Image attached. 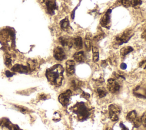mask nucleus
<instances>
[{"label":"nucleus","mask_w":146,"mask_h":130,"mask_svg":"<svg viewBox=\"0 0 146 130\" xmlns=\"http://www.w3.org/2000/svg\"><path fill=\"white\" fill-rule=\"evenodd\" d=\"M44 2L46 5L47 13L50 15L54 14L55 10L58 8L55 0H44Z\"/></svg>","instance_id":"6e6552de"},{"label":"nucleus","mask_w":146,"mask_h":130,"mask_svg":"<svg viewBox=\"0 0 146 130\" xmlns=\"http://www.w3.org/2000/svg\"><path fill=\"white\" fill-rule=\"evenodd\" d=\"M120 107L115 104H112L108 107L109 117L112 121H117L119 119V116L120 113Z\"/></svg>","instance_id":"20e7f679"},{"label":"nucleus","mask_w":146,"mask_h":130,"mask_svg":"<svg viewBox=\"0 0 146 130\" xmlns=\"http://www.w3.org/2000/svg\"><path fill=\"white\" fill-rule=\"evenodd\" d=\"M132 123V124H133V125L135 127H136V128L139 127L140 126V125L141 124V119L137 117Z\"/></svg>","instance_id":"a878e982"},{"label":"nucleus","mask_w":146,"mask_h":130,"mask_svg":"<svg viewBox=\"0 0 146 130\" xmlns=\"http://www.w3.org/2000/svg\"><path fill=\"white\" fill-rule=\"evenodd\" d=\"M19 130H21V129H19Z\"/></svg>","instance_id":"a19ab883"},{"label":"nucleus","mask_w":146,"mask_h":130,"mask_svg":"<svg viewBox=\"0 0 146 130\" xmlns=\"http://www.w3.org/2000/svg\"><path fill=\"white\" fill-rule=\"evenodd\" d=\"M54 57L59 61H62L66 59V55L64 50L60 47H56L54 50Z\"/></svg>","instance_id":"1a4fd4ad"},{"label":"nucleus","mask_w":146,"mask_h":130,"mask_svg":"<svg viewBox=\"0 0 146 130\" xmlns=\"http://www.w3.org/2000/svg\"><path fill=\"white\" fill-rule=\"evenodd\" d=\"M82 96L84 97V98H86V99H88V98H90V95L88 94L87 93L83 92V93L82 94Z\"/></svg>","instance_id":"4c0bfd02"},{"label":"nucleus","mask_w":146,"mask_h":130,"mask_svg":"<svg viewBox=\"0 0 146 130\" xmlns=\"http://www.w3.org/2000/svg\"><path fill=\"white\" fill-rule=\"evenodd\" d=\"M82 86V82L78 79H72L71 81V87L74 90H78Z\"/></svg>","instance_id":"6ab92c4d"},{"label":"nucleus","mask_w":146,"mask_h":130,"mask_svg":"<svg viewBox=\"0 0 146 130\" xmlns=\"http://www.w3.org/2000/svg\"><path fill=\"white\" fill-rule=\"evenodd\" d=\"M142 3V0H131V6L135 9H138Z\"/></svg>","instance_id":"b1692460"},{"label":"nucleus","mask_w":146,"mask_h":130,"mask_svg":"<svg viewBox=\"0 0 146 130\" xmlns=\"http://www.w3.org/2000/svg\"><path fill=\"white\" fill-rule=\"evenodd\" d=\"M103 38H104V34H100L99 35H97L95 36L93 38V40L95 42H98V41H99L100 40L102 39Z\"/></svg>","instance_id":"c756f323"},{"label":"nucleus","mask_w":146,"mask_h":130,"mask_svg":"<svg viewBox=\"0 0 146 130\" xmlns=\"http://www.w3.org/2000/svg\"><path fill=\"white\" fill-rule=\"evenodd\" d=\"M14 74L13 72H11L8 71V70L6 71V72H5V75L7 77H11L14 75Z\"/></svg>","instance_id":"473e14b6"},{"label":"nucleus","mask_w":146,"mask_h":130,"mask_svg":"<svg viewBox=\"0 0 146 130\" xmlns=\"http://www.w3.org/2000/svg\"><path fill=\"white\" fill-rule=\"evenodd\" d=\"M133 50V48L131 46H125L121 48L120 51V56L121 58L125 57L127 55H128L129 53L131 52Z\"/></svg>","instance_id":"a211bd4d"},{"label":"nucleus","mask_w":146,"mask_h":130,"mask_svg":"<svg viewBox=\"0 0 146 130\" xmlns=\"http://www.w3.org/2000/svg\"><path fill=\"white\" fill-rule=\"evenodd\" d=\"M73 58L75 61L76 62H83L85 59V55L83 51H79L74 54Z\"/></svg>","instance_id":"f3484780"},{"label":"nucleus","mask_w":146,"mask_h":130,"mask_svg":"<svg viewBox=\"0 0 146 130\" xmlns=\"http://www.w3.org/2000/svg\"><path fill=\"white\" fill-rule=\"evenodd\" d=\"M75 61L68 60L66 63V70L68 75H72L75 72Z\"/></svg>","instance_id":"f8f14e48"},{"label":"nucleus","mask_w":146,"mask_h":130,"mask_svg":"<svg viewBox=\"0 0 146 130\" xmlns=\"http://www.w3.org/2000/svg\"><path fill=\"white\" fill-rule=\"evenodd\" d=\"M109 62L113 66H115L116 64H117V56H116V55H111L110 58H109Z\"/></svg>","instance_id":"393cba45"},{"label":"nucleus","mask_w":146,"mask_h":130,"mask_svg":"<svg viewBox=\"0 0 146 130\" xmlns=\"http://www.w3.org/2000/svg\"><path fill=\"white\" fill-rule=\"evenodd\" d=\"M137 117V113L135 111H132L131 112H129L127 115V119L130 121V122H132Z\"/></svg>","instance_id":"412c9836"},{"label":"nucleus","mask_w":146,"mask_h":130,"mask_svg":"<svg viewBox=\"0 0 146 130\" xmlns=\"http://www.w3.org/2000/svg\"><path fill=\"white\" fill-rule=\"evenodd\" d=\"M72 46L78 50L82 48L83 47V40L81 37L77 36L72 39Z\"/></svg>","instance_id":"4468645a"},{"label":"nucleus","mask_w":146,"mask_h":130,"mask_svg":"<svg viewBox=\"0 0 146 130\" xmlns=\"http://www.w3.org/2000/svg\"><path fill=\"white\" fill-rule=\"evenodd\" d=\"M139 67L143 68L144 70H145L146 71V60L141 61L139 63Z\"/></svg>","instance_id":"7c9ffc66"},{"label":"nucleus","mask_w":146,"mask_h":130,"mask_svg":"<svg viewBox=\"0 0 146 130\" xmlns=\"http://www.w3.org/2000/svg\"><path fill=\"white\" fill-rule=\"evenodd\" d=\"M5 64L7 67H9L11 64V59L9 55H6L5 56Z\"/></svg>","instance_id":"cd10ccee"},{"label":"nucleus","mask_w":146,"mask_h":130,"mask_svg":"<svg viewBox=\"0 0 146 130\" xmlns=\"http://www.w3.org/2000/svg\"><path fill=\"white\" fill-rule=\"evenodd\" d=\"M27 66L31 71L34 70L36 67V63L34 60H29L27 62Z\"/></svg>","instance_id":"5701e85b"},{"label":"nucleus","mask_w":146,"mask_h":130,"mask_svg":"<svg viewBox=\"0 0 146 130\" xmlns=\"http://www.w3.org/2000/svg\"><path fill=\"white\" fill-rule=\"evenodd\" d=\"M112 10L111 9H108L105 14L102 17L100 21V23L102 26L109 29L111 25V14Z\"/></svg>","instance_id":"0eeeda50"},{"label":"nucleus","mask_w":146,"mask_h":130,"mask_svg":"<svg viewBox=\"0 0 146 130\" xmlns=\"http://www.w3.org/2000/svg\"><path fill=\"white\" fill-rule=\"evenodd\" d=\"M59 41L62 46L67 49L72 46V39L67 36H62L59 38Z\"/></svg>","instance_id":"9d476101"},{"label":"nucleus","mask_w":146,"mask_h":130,"mask_svg":"<svg viewBox=\"0 0 146 130\" xmlns=\"http://www.w3.org/2000/svg\"><path fill=\"white\" fill-rule=\"evenodd\" d=\"M64 68L60 64H55L46 72V76L48 81L55 86L58 87L62 84L63 79Z\"/></svg>","instance_id":"f257e3e1"},{"label":"nucleus","mask_w":146,"mask_h":130,"mask_svg":"<svg viewBox=\"0 0 146 130\" xmlns=\"http://www.w3.org/2000/svg\"><path fill=\"white\" fill-rule=\"evenodd\" d=\"M11 70L14 72H17L21 74H27L28 72L31 71L28 66H23L19 64H15L11 68Z\"/></svg>","instance_id":"9b49d317"},{"label":"nucleus","mask_w":146,"mask_h":130,"mask_svg":"<svg viewBox=\"0 0 146 130\" xmlns=\"http://www.w3.org/2000/svg\"><path fill=\"white\" fill-rule=\"evenodd\" d=\"M0 125L2 127L6 128L9 130H11L13 127V125L7 118H3L0 121Z\"/></svg>","instance_id":"dca6fc26"},{"label":"nucleus","mask_w":146,"mask_h":130,"mask_svg":"<svg viewBox=\"0 0 146 130\" xmlns=\"http://www.w3.org/2000/svg\"><path fill=\"white\" fill-rule=\"evenodd\" d=\"M120 68L123 70H125L126 68H127V65L125 63H122L121 64H120Z\"/></svg>","instance_id":"e433bc0d"},{"label":"nucleus","mask_w":146,"mask_h":130,"mask_svg":"<svg viewBox=\"0 0 146 130\" xmlns=\"http://www.w3.org/2000/svg\"><path fill=\"white\" fill-rule=\"evenodd\" d=\"M120 127L121 128V130H128V129L123 124V123H120Z\"/></svg>","instance_id":"f704fd0d"},{"label":"nucleus","mask_w":146,"mask_h":130,"mask_svg":"<svg viewBox=\"0 0 146 130\" xmlns=\"http://www.w3.org/2000/svg\"><path fill=\"white\" fill-rule=\"evenodd\" d=\"M46 98H47L46 95L43 94L40 95H39V98L40 100H45V99H46Z\"/></svg>","instance_id":"72a5a7b5"},{"label":"nucleus","mask_w":146,"mask_h":130,"mask_svg":"<svg viewBox=\"0 0 146 130\" xmlns=\"http://www.w3.org/2000/svg\"><path fill=\"white\" fill-rule=\"evenodd\" d=\"M60 28L63 31H67V32H69V31L72 30V29H71V26L70 25L69 20L67 18V17H66L64 19H62L60 22Z\"/></svg>","instance_id":"ddd939ff"},{"label":"nucleus","mask_w":146,"mask_h":130,"mask_svg":"<svg viewBox=\"0 0 146 130\" xmlns=\"http://www.w3.org/2000/svg\"><path fill=\"white\" fill-rule=\"evenodd\" d=\"M106 130H112V129H111V128H107Z\"/></svg>","instance_id":"ea45409f"},{"label":"nucleus","mask_w":146,"mask_h":130,"mask_svg":"<svg viewBox=\"0 0 146 130\" xmlns=\"http://www.w3.org/2000/svg\"><path fill=\"white\" fill-rule=\"evenodd\" d=\"M92 60L94 62H96L99 60V49L96 46L92 47Z\"/></svg>","instance_id":"aec40b11"},{"label":"nucleus","mask_w":146,"mask_h":130,"mask_svg":"<svg viewBox=\"0 0 146 130\" xmlns=\"http://www.w3.org/2000/svg\"><path fill=\"white\" fill-rule=\"evenodd\" d=\"M17 107V108H18L19 109V111L21 112H22V113H25V112H26V111H27V108H26L25 107H21V106H16Z\"/></svg>","instance_id":"2f4dec72"},{"label":"nucleus","mask_w":146,"mask_h":130,"mask_svg":"<svg viewBox=\"0 0 146 130\" xmlns=\"http://www.w3.org/2000/svg\"><path fill=\"white\" fill-rule=\"evenodd\" d=\"M107 87L111 93L115 94L119 91L120 86L116 79L111 78L107 80Z\"/></svg>","instance_id":"39448f33"},{"label":"nucleus","mask_w":146,"mask_h":130,"mask_svg":"<svg viewBox=\"0 0 146 130\" xmlns=\"http://www.w3.org/2000/svg\"><path fill=\"white\" fill-rule=\"evenodd\" d=\"M120 2L121 4L125 7L131 6V0H120Z\"/></svg>","instance_id":"bb28decb"},{"label":"nucleus","mask_w":146,"mask_h":130,"mask_svg":"<svg viewBox=\"0 0 146 130\" xmlns=\"http://www.w3.org/2000/svg\"><path fill=\"white\" fill-rule=\"evenodd\" d=\"M71 95V91L70 90H68L60 94L58 96V100L59 103L63 106H67L70 101V98Z\"/></svg>","instance_id":"423d86ee"},{"label":"nucleus","mask_w":146,"mask_h":130,"mask_svg":"<svg viewBox=\"0 0 146 130\" xmlns=\"http://www.w3.org/2000/svg\"><path fill=\"white\" fill-rule=\"evenodd\" d=\"M73 111L81 121L86 120L89 116V111L83 102L78 103L74 107Z\"/></svg>","instance_id":"7ed1b4c3"},{"label":"nucleus","mask_w":146,"mask_h":130,"mask_svg":"<svg viewBox=\"0 0 146 130\" xmlns=\"http://www.w3.org/2000/svg\"><path fill=\"white\" fill-rule=\"evenodd\" d=\"M96 92L99 98H103L107 94V90L103 87H99L98 88H97Z\"/></svg>","instance_id":"4be33fe9"},{"label":"nucleus","mask_w":146,"mask_h":130,"mask_svg":"<svg viewBox=\"0 0 146 130\" xmlns=\"http://www.w3.org/2000/svg\"><path fill=\"white\" fill-rule=\"evenodd\" d=\"M141 124L144 125L145 128H146V111L143 114L142 116L140 117Z\"/></svg>","instance_id":"c85d7f7f"},{"label":"nucleus","mask_w":146,"mask_h":130,"mask_svg":"<svg viewBox=\"0 0 146 130\" xmlns=\"http://www.w3.org/2000/svg\"><path fill=\"white\" fill-rule=\"evenodd\" d=\"M133 31L131 29H127L122 33L116 35L113 41V46L115 48L124 43H127L133 35Z\"/></svg>","instance_id":"f03ea898"},{"label":"nucleus","mask_w":146,"mask_h":130,"mask_svg":"<svg viewBox=\"0 0 146 130\" xmlns=\"http://www.w3.org/2000/svg\"><path fill=\"white\" fill-rule=\"evenodd\" d=\"M141 36L143 39L146 40V30L143 32V33L141 35Z\"/></svg>","instance_id":"c9c22d12"},{"label":"nucleus","mask_w":146,"mask_h":130,"mask_svg":"<svg viewBox=\"0 0 146 130\" xmlns=\"http://www.w3.org/2000/svg\"><path fill=\"white\" fill-rule=\"evenodd\" d=\"M91 43H92V35L88 32L85 37L84 39V45L87 51H90L91 48Z\"/></svg>","instance_id":"2eb2a0df"},{"label":"nucleus","mask_w":146,"mask_h":130,"mask_svg":"<svg viewBox=\"0 0 146 130\" xmlns=\"http://www.w3.org/2000/svg\"><path fill=\"white\" fill-rule=\"evenodd\" d=\"M102 66H106L107 65V62H106V60H103L102 61Z\"/></svg>","instance_id":"58836bf2"}]
</instances>
